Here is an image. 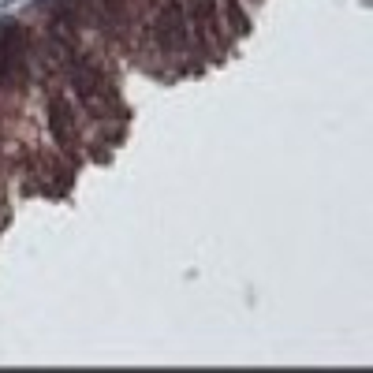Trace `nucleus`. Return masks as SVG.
Returning <instances> with one entry per match:
<instances>
[{"label":"nucleus","instance_id":"nucleus-1","mask_svg":"<svg viewBox=\"0 0 373 373\" xmlns=\"http://www.w3.org/2000/svg\"><path fill=\"white\" fill-rule=\"evenodd\" d=\"M42 90H45V127L57 142V153L68 165H78V150L86 146V116L78 112V105L60 83H42Z\"/></svg>","mask_w":373,"mask_h":373}]
</instances>
